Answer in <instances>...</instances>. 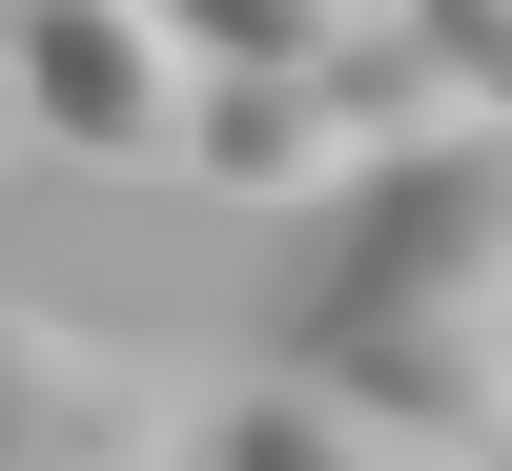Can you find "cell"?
I'll use <instances>...</instances> for the list:
<instances>
[{"label": "cell", "mask_w": 512, "mask_h": 471, "mask_svg": "<svg viewBox=\"0 0 512 471\" xmlns=\"http://www.w3.org/2000/svg\"><path fill=\"white\" fill-rule=\"evenodd\" d=\"M308 308H512V103L390 144L369 185L308 205Z\"/></svg>", "instance_id": "obj_1"}, {"label": "cell", "mask_w": 512, "mask_h": 471, "mask_svg": "<svg viewBox=\"0 0 512 471\" xmlns=\"http://www.w3.org/2000/svg\"><path fill=\"white\" fill-rule=\"evenodd\" d=\"M185 185H205V205H328V185H369V123H349L328 62H205Z\"/></svg>", "instance_id": "obj_5"}, {"label": "cell", "mask_w": 512, "mask_h": 471, "mask_svg": "<svg viewBox=\"0 0 512 471\" xmlns=\"http://www.w3.org/2000/svg\"><path fill=\"white\" fill-rule=\"evenodd\" d=\"M410 41H431L472 103H512V0H410Z\"/></svg>", "instance_id": "obj_7"}, {"label": "cell", "mask_w": 512, "mask_h": 471, "mask_svg": "<svg viewBox=\"0 0 512 471\" xmlns=\"http://www.w3.org/2000/svg\"><path fill=\"white\" fill-rule=\"evenodd\" d=\"M205 451H226V471H431V451L390 431V410L349 390V369H287V390H226V410H205Z\"/></svg>", "instance_id": "obj_6"}, {"label": "cell", "mask_w": 512, "mask_h": 471, "mask_svg": "<svg viewBox=\"0 0 512 471\" xmlns=\"http://www.w3.org/2000/svg\"><path fill=\"white\" fill-rule=\"evenodd\" d=\"M0 144H41V123H21V62H0Z\"/></svg>", "instance_id": "obj_8"}, {"label": "cell", "mask_w": 512, "mask_h": 471, "mask_svg": "<svg viewBox=\"0 0 512 471\" xmlns=\"http://www.w3.org/2000/svg\"><path fill=\"white\" fill-rule=\"evenodd\" d=\"M308 369H349L410 451H512V308H308Z\"/></svg>", "instance_id": "obj_4"}, {"label": "cell", "mask_w": 512, "mask_h": 471, "mask_svg": "<svg viewBox=\"0 0 512 471\" xmlns=\"http://www.w3.org/2000/svg\"><path fill=\"white\" fill-rule=\"evenodd\" d=\"M0 62H21V123H41L62 164L185 185V103H205L185 0H0Z\"/></svg>", "instance_id": "obj_2"}, {"label": "cell", "mask_w": 512, "mask_h": 471, "mask_svg": "<svg viewBox=\"0 0 512 471\" xmlns=\"http://www.w3.org/2000/svg\"><path fill=\"white\" fill-rule=\"evenodd\" d=\"M185 431H205L185 369L103 349V328H62V308H0V471H164Z\"/></svg>", "instance_id": "obj_3"}]
</instances>
